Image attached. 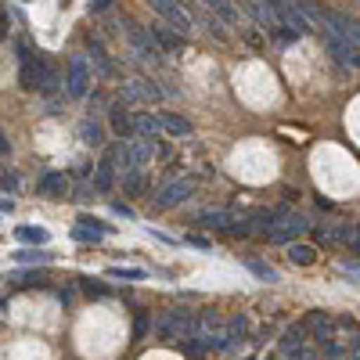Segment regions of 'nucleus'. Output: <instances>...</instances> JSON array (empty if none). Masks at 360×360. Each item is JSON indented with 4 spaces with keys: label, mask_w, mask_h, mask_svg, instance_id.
<instances>
[{
    "label": "nucleus",
    "mask_w": 360,
    "mask_h": 360,
    "mask_svg": "<svg viewBox=\"0 0 360 360\" xmlns=\"http://www.w3.org/2000/svg\"><path fill=\"white\" fill-rule=\"evenodd\" d=\"M108 231H112V224H105V220L79 217V227H72V238H76V242H101Z\"/></svg>",
    "instance_id": "nucleus-8"
},
{
    "label": "nucleus",
    "mask_w": 360,
    "mask_h": 360,
    "mask_svg": "<svg viewBox=\"0 0 360 360\" xmlns=\"http://www.w3.org/2000/svg\"><path fill=\"white\" fill-rule=\"evenodd\" d=\"M317 29H321V40H324L328 54H332L339 65H346V69H360V47H353V44L339 33V29H332L328 22H321Z\"/></svg>",
    "instance_id": "nucleus-2"
},
{
    "label": "nucleus",
    "mask_w": 360,
    "mask_h": 360,
    "mask_svg": "<svg viewBox=\"0 0 360 360\" xmlns=\"http://www.w3.org/2000/svg\"><path fill=\"white\" fill-rule=\"evenodd\" d=\"M8 25H11V15L4 8V11H0V37H8Z\"/></svg>",
    "instance_id": "nucleus-35"
},
{
    "label": "nucleus",
    "mask_w": 360,
    "mask_h": 360,
    "mask_svg": "<svg viewBox=\"0 0 360 360\" xmlns=\"http://www.w3.org/2000/svg\"><path fill=\"white\" fill-rule=\"evenodd\" d=\"M86 51H90V62H94V69H98L105 79H115V65H112V58L105 54V47L90 40V44H86Z\"/></svg>",
    "instance_id": "nucleus-14"
},
{
    "label": "nucleus",
    "mask_w": 360,
    "mask_h": 360,
    "mask_svg": "<svg viewBox=\"0 0 360 360\" xmlns=\"http://www.w3.org/2000/svg\"><path fill=\"white\" fill-rule=\"evenodd\" d=\"M310 224L303 220V217H299V213H288L281 224H278V231L274 234H270V238H274V242H285V245H292V242H299V234H303Z\"/></svg>",
    "instance_id": "nucleus-9"
},
{
    "label": "nucleus",
    "mask_w": 360,
    "mask_h": 360,
    "mask_svg": "<svg viewBox=\"0 0 360 360\" xmlns=\"http://www.w3.org/2000/svg\"><path fill=\"white\" fill-rule=\"evenodd\" d=\"M15 259L18 263H51L54 252H47V249H22V252H15Z\"/></svg>",
    "instance_id": "nucleus-25"
},
{
    "label": "nucleus",
    "mask_w": 360,
    "mask_h": 360,
    "mask_svg": "<svg viewBox=\"0 0 360 360\" xmlns=\"http://www.w3.org/2000/svg\"><path fill=\"white\" fill-rule=\"evenodd\" d=\"M15 238L18 242H25V245H47V231L44 227H15Z\"/></svg>",
    "instance_id": "nucleus-20"
},
{
    "label": "nucleus",
    "mask_w": 360,
    "mask_h": 360,
    "mask_svg": "<svg viewBox=\"0 0 360 360\" xmlns=\"http://www.w3.org/2000/svg\"><path fill=\"white\" fill-rule=\"evenodd\" d=\"M123 188H127V191H137V188H141V169H130V173L123 176Z\"/></svg>",
    "instance_id": "nucleus-32"
},
{
    "label": "nucleus",
    "mask_w": 360,
    "mask_h": 360,
    "mask_svg": "<svg viewBox=\"0 0 360 360\" xmlns=\"http://www.w3.org/2000/svg\"><path fill=\"white\" fill-rule=\"evenodd\" d=\"M342 274H356L360 278V263H342Z\"/></svg>",
    "instance_id": "nucleus-39"
},
{
    "label": "nucleus",
    "mask_w": 360,
    "mask_h": 360,
    "mask_svg": "<svg viewBox=\"0 0 360 360\" xmlns=\"http://www.w3.org/2000/svg\"><path fill=\"white\" fill-rule=\"evenodd\" d=\"M0 188H4V195H15V191H18V173H8V169H4V176H0Z\"/></svg>",
    "instance_id": "nucleus-31"
},
{
    "label": "nucleus",
    "mask_w": 360,
    "mask_h": 360,
    "mask_svg": "<svg viewBox=\"0 0 360 360\" xmlns=\"http://www.w3.org/2000/svg\"><path fill=\"white\" fill-rule=\"evenodd\" d=\"M112 134L115 137H137V115L127 112L123 105L112 108Z\"/></svg>",
    "instance_id": "nucleus-12"
},
{
    "label": "nucleus",
    "mask_w": 360,
    "mask_h": 360,
    "mask_svg": "<svg viewBox=\"0 0 360 360\" xmlns=\"http://www.w3.org/2000/svg\"><path fill=\"white\" fill-rule=\"evenodd\" d=\"M18 83L22 90H54L58 86V72L44 62L40 54L29 51V44H18Z\"/></svg>",
    "instance_id": "nucleus-1"
},
{
    "label": "nucleus",
    "mask_w": 360,
    "mask_h": 360,
    "mask_svg": "<svg viewBox=\"0 0 360 360\" xmlns=\"http://www.w3.org/2000/svg\"><path fill=\"white\" fill-rule=\"evenodd\" d=\"M112 213H119V217L134 220V209H130V205H123V202H112Z\"/></svg>",
    "instance_id": "nucleus-33"
},
{
    "label": "nucleus",
    "mask_w": 360,
    "mask_h": 360,
    "mask_svg": "<svg viewBox=\"0 0 360 360\" xmlns=\"http://www.w3.org/2000/svg\"><path fill=\"white\" fill-rule=\"evenodd\" d=\"M0 155H4V162L11 159V141H8V137H4V141H0Z\"/></svg>",
    "instance_id": "nucleus-37"
},
{
    "label": "nucleus",
    "mask_w": 360,
    "mask_h": 360,
    "mask_svg": "<svg viewBox=\"0 0 360 360\" xmlns=\"http://www.w3.org/2000/svg\"><path fill=\"white\" fill-rule=\"evenodd\" d=\"M162 127L173 137H191V123H188L184 115H176V112H162Z\"/></svg>",
    "instance_id": "nucleus-17"
},
{
    "label": "nucleus",
    "mask_w": 360,
    "mask_h": 360,
    "mask_svg": "<svg viewBox=\"0 0 360 360\" xmlns=\"http://www.w3.org/2000/svg\"><path fill=\"white\" fill-rule=\"evenodd\" d=\"M152 4V11H159L162 18H166V25L169 29H176V33H191V15H188V8H180L176 0H148Z\"/></svg>",
    "instance_id": "nucleus-6"
},
{
    "label": "nucleus",
    "mask_w": 360,
    "mask_h": 360,
    "mask_svg": "<svg viewBox=\"0 0 360 360\" xmlns=\"http://www.w3.org/2000/svg\"><path fill=\"white\" fill-rule=\"evenodd\" d=\"M25 4H29V0H25Z\"/></svg>",
    "instance_id": "nucleus-41"
},
{
    "label": "nucleus",
    "mask_w": 360,
    "mask_h": 360,
    "mask_svg": "<svg viewBox=\"0 0 360 360\" xmlns=\"http://www.w3.org/2000/svg\"><path fill=\"white\" fill-rule=\"evenodd\" d=\"M307 342V324H288L285 332H281V339H278V349L281 353H292L295 346H303Z\"/></svg>",
    "instance_id": "nucleus-15"
},
{
    "label": "nucleus",
    "mask_w": 360,
    "mask_h": 360,
    "mask_svg": "<svg viewBox=\"0 0 360 360\" xmlns=\"http://www.w3.org/2000/svg\"><path fill=\"white\" fill-rule=\"evenodd\" d=\"M115 169H119V144L105 148L101 162L94 166V191H98V195H108V191H112V184H115Z\"/></svg>",
    "instance_id": "nucleus-5"
},
{
    "label": "nucleus",
    "mask_w": 360,
    "mask_h": 360,
    "mask_svg": "<svg viewBox=\"0 0 360 360\" xmlns=\"http://www.w3.org/2000/svg\"><path fill=\"white\" fill-rule=\"evenodd\" d=\"M112 4H115V0H90V11L98 15V11H105V8H112Z\"/></svg>",
    "instance_id": "nucleus-34"
},
{
    "label": "nucleus",
    "mask_w": 360,
    "mask_h": 360,
    "mask_svg": "<svg viewBox=\"0 0 360 360\" xmlns=\"http://www.w3.org/2000/svg\"><path fill=\"white\" fill-rule=\"evenodd\" d=\"M202 4L213 11L220 22H227V25H238V11L231 8V0H202Z\"/></svg>",
    "instance_id": "nucleus-19"
},
{
    "label": "nucleus",
    "mask_w": 360,
    "mask_h": 360,
    "mask_svg": "<svg viewBox=\"0 0 360 360\" xmlns=\"http://www.w3.org/2000/svg\"><path fill=\"white\" fill-rule=\"evenodd\" d=\"M148 332H152V314H148V310H137V314H134V339H130V342H141Z\"/></svg>",
    "instance_id": "nucleus-23"
},
{
    "label": "nucleus",
    "mask_w": 360,
    "mask_h": 360,
    "mask_svg": "<svg viewBox=\"0 0 360 360\" xmlns=\"http://www.w3.org/2000/svg\"><path fill=\"white\" fill-rule=\"evenodd\" d=\"M285 360H317V349L310 342H303V346H295L292 353H285Z\"/></svg>",
    "instance_id": "nucleus-28"
},
{
    "label": "nucleus",
    "mask_w": 360,
    "mask_h": 360,
    "mask_svg": "<svg viewBox=\"0 0 360 360\" xmlns=\"http://www.w3.org/2000/svg\"><path fill=\"white\" fill-rule=\"evenodd\" d=\"M324 22L332 25V29H339V33H342L353 47H360V22H353V18H346V15H339V11H324Z\"/></svg>",
    "instance_id": "nucleus-11"
},
{
    "label": "nucleus",
    "mask_w": 360,
    "mask_h": 360,
    "mask_svg": "<svg viewBox=\"0 0 360 360\" xmlns=\"http://www.w3.org/2000/svg\"><path fill=\"white\" fill-rule=\"evenodd\" d=\"M11 285L15 288H47V278L40 270H18V274H11Z\"/></svg>",
    "instance_id": "nucleus-18"
},
{
    "label": "nucleus",
    "mask_w": 360,
    "mask_h": 360,
    "mask_svg": "<svg viewBox=\"0 0 360 360\" xmlns=\"http://www.w3.org/2000/svg\"><path fill=\"white\" fill-rule=\"evenodd\" d=\"M234 220H238V217L231 213V209H205V213L195 217V224L205 227V231H227Z\"/></svg>",
    "instance_id": "nucleus-10"
},
{
    "label": "nucleus",
    "mask_w": 360,
    "mask_h": 360,
    "mask_svg": "<svg viewBox=\"0 0 360 360\" xmlns=\"http://www.w3.org/2000/svg\"><path fill=\"white\" fill-rule=\"evenodd\" d=\"M108 278H115V281H144L148 270H141V266H108Z\"/></svg>",
    "instance_id": "nucleus-22"
},
{
    "label": "nucleus",
    "mask_w": 360,
    "mask_h": 360,
    "mask_svg": "<svg viewBox=\"0 0 360 360\" xmlns=\"http://www.w3.org/2000/svg\"><path fill=\"white\" fill-rule=\"evenodd\" d=\"M86 90H90V65H86V58L72 54L69 72H65V94L79 101V98H86Z\"/></svg>",
    "instance_id": "nucleus-4"
},
{
    "label": "nucleus",
    "mask_w": 360,
    "mask_h": 360,
    "mask_svg": "<svg viewBox=\"0 0 360 360\" xmlns=\"http://www.w3.org/2000/svg\"><path fill=\"white\" fill-rule=\"evenodd\" d=\"M349 360H360V339L349 342Z\"/></svg>",
    "instance_id": "nucleus-40"
},
{
    "label": "nucleus",
    "mask_w": 360,
    "mask_h": 360,
    "mask_svg": "<svg viewBox=\"0 0 360 360\" xmlns=\"http://www.w3.org/2000/svg\"><path fill=\"white\" fill-rule=\"evenodd\" d=\"M79 134H83L86 144H105V130H101V123H94V119H86V123L79 127Z\"/></svg>",
    "instance_id": "nucleus-24"
},
{
    "label": "nucleus",
    "mask_w": 360,
    "mask_h": 360,
    "mask_svg": "<svg viewBox=\"0 0 360 360\" xmlns=\"http://www.w3.org/2000/svg\"><path fill=\"white\" fill-rule=\"evenodd\" d=\"M152 33H155V40H159L166 51H176V47H180V37H184V33H176V29H173V33H166V29H152Z\"/></svg>",
    "instance_id": "nucleus-26"
},
{
    "label": "nucleus",
    "mask_w": 360,
    "mask_h": 360,
    "mask_svg": "<svg viewBox=\"0 0 360 360\" xmlns=\"http://www.w3.org/2000/svg\"><path fill=\"white\" fill-rule=\"evenodd\" d=\"M195 184H198L195 176L169 180V184H162V188H159V195L152 198V209H155V213H166V209H173V205H180V202H188V198H191V191H195Z\"/></svg>",
    "instance_id": "nucleus-3"
},
{
    "label": "nucleus",
    "mask_w": 360,
    "mask_h": 360,
    "mask_svg": "<svg viewBox=\"0 0 360 360\" xmlns=\"http://www.w3.org/2000/svg\"><path fill=\"white\" fill-rule=\"evenodd\" d=\"M288 259H292V263H299V266H310V263L317 259V252H314V245L292 242V245H288Z\"/></svg>",
    "instance_id": "nucleus-21"
},
{
    "label": "nucleus",
    "mask_w": 360,
    "mask_h": 360,
    "mask_svg": "<svg viewBox=\"0 0 360 360\" xmlns=\"http://www.w3.org/2000/svg\"><path fill=\"white\" fill-rule=\"evenodd\" d=\"M188 242H191V245H198V249H209V238H198V234H191Z\"/></svg>",
    "instance_id": "nucleus-38"
},
{
    "label": "nucleus",
    "mask_w": 360,
    "mask_h": 360,
    "mask_svg": "<svg viewBox=\"0 0 360 360\" xmlns=\"http://www.w3.org/2000/svg\"><path fill=\"white\" fill-rule=\"evenodd\" d=\"M79 288H83L86 295H94V299H101V295H108V288H105V285H98L94 278H79Z\"/></svg>",
    "instance_id": "nucleus-29"
},
{
    "label": "nucleus",
    "mask_w": 360,
    "mask_h": 360,
    "mask_svg": "<svg viewBox=\"0 0 360 360\" xmlns=\"http://www.w3.org/2000/svg\"><path fill=\"white\" fill-rule=\"evenodd\" d=\"M317 346H321V353H324L328 360H339V356H342V346L335 342V335H332V339H324V342H317Z\"/></svg>",
    "instance_id": "nucleus-30"
},
{
    "label": "nucleus",
    "mask_w": 360,
    "mask_h": 360,
    "mask_svg": "<svg viewBox=\"0 0 360 360\" xmlns=\"http://www.w3.org/2000/svg\"><path fill=\"white\" fill-rule=\"evenodd\" d=\"M245 266L252 270L256 278H263V281H278V274H274V266H266V263H259V259H245Z\"/></svg>",
    "instance_id": "nucleus-27"
},
{
    "label": "nucleus",
    "mask_w": 360,
    "mask_h": 360,
    "mask_svg": "<svg viewBox=\"0 0 360 360\" xmlns=\"http://www.w3.org/2000/svg\"><path fill=\"white\" fill-rule=\"evenodd\" d=\"M303 324H307V332H310L317 342L332 339V321H328V314H324V310H314V314H307V317H303Z\"/></svg>",
    "instance_id": "nucleus-13"
},
{
    "label": "nucleus",
    "mask_w": 360,
    "mask_h": 360,
    "mask_svg": "<svg viewBox=\"0 0 360 360\" xmlns=\"http://www.w3.org/2000/svg\"><path fill=\"white\" fill-rule=\"evenodd\" d=\"M166 127H162V115H152V112H137V134L144 137H159Z\"/></svg>",
    "instance_id": "nucleus-16"
},
{
    "label": "nucleus",
    "mask_w": 360,
    "mask_h": 360,
    "mask_svg": "<svg viewBox=\"0 0 360 360\" xmlns=\"http://www.w3.org/2000/svg\"><path fill=\"white\" fill-rule=\"evenodd\" d=\"M349 249H353V252H360V224H356V227H353V234H349Z\"/></svg>",
    "instance_id": "nucleus-36"
},
{
    "label": "nucleus",
    "mask_w": 360,
    "mask_h": 360,
    "mask_svg": "<svg viewBox=\"0 0 360 360\" xmlns=\"http://www.w3.org/2000/svg\"><path fill=\"white\" fill-rule=\"evenodd\" d=\"M65 191H69V176L65 173H58V169L40 173V180H37V195L40 198H62Z\"/></svg>",
    "instance_id": "nucleus-7"
}]
</instances>
